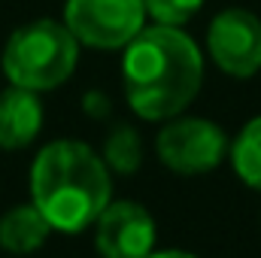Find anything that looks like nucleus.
<instances>
[{
	"label": "nucleus",
	"mask_w": 261,
	"mask_h": 258,
	"mask_svg": "<svg viewBox=\"0 0 261 258\" xmlns=\"http://www.w3.org/2000/svg\"><path fill=\"white\" fill-rule=\"evenodd\" d=\"M125 94L130 110L143 119H173L195 100L203 61L192 37L179 28H143L125 52Z\"/></svg>",
	"instance_id": "f257e3e1"
},
{
	"label": "nucleus",
	"mask_w": 261,
	"mask_h": 258,
	"mask_svg": "<svg viewBox=\"0 0 261 258\" xmlns=\"http://www.w3.org/2000/svg\"><path fill=\"white\" fill-rule=\"evenodd\" d=\"M34 207L46 216L52 231H85L110 203L107 164L76 140L49 143L31 167Z\"/></svg>",
	"instance_id": "f03ea898"
},
{
	"label": "nucleus",
	"mask_w": 261,
	"mask_h": 258,
	"mask_svg": "<svg viewBox=\"0 0 261 258\" xmlns=\"http://www.w3.org/2000/svg\"><path fill=\"white\" fill-rule=\"evenodd\" d=\"M79 43L67 24L31 21L18 28L3 49V73L12 85L28 91L58 88L76 67Z\"/></svg>",
	"instance_id": "7ed1b4c3"
},
{
	"label": "nucleus",
	"mask_w": 261,
	"mask_h": 258,
	"mask_svg": "<svg viewBox=\"0 0 261 258\" xmlns=\"http://www.w3.org/2000/svg\"><path fill=\"white\" fill-rule=\"evenodd\" d=\"M143 0H67L64 24L76 43L94 49H122L143 31Z\"/></svg>",
	"instance_id": "20e7f679"
},
{
	"label": "nucleus",
	"mask_w": 261,
	"mask_h": 258,
	"mask_svg": "<svg viewBox=\"0 0 261 258\" xmlns=\"http://www.w3.org/2000/svg\"><path fill=\"white\" fill-rule=\"evenodd\" d=\"M228 152L222 128L206 119H179L158 134V158L176 173H206Z\"/></svg>",
	"instance_id": "39448f33"
},
{
	"label": "nucleus",
	"mask_w": 261,
	"mask_h": 258,
	"mask_svg": "<svg viewBox=\"0 0 261 258\" xmlns=\"http://www.w3.org/2000/svg\"><path fill=\"white\" fill-rule=\"evenodd\" d=\"M206 46L225 73L252 76L261 70V21L246 9H225L213 18Z\"/></svg>",
	"instance_id": "423d86ee"
},
{
	"label": "nucleus",
	"mask_w": 261,
	"mask_h": 258,
	"mask_svg": "<svg viewBox=\"0 0 261 258\" xmlns=\"http://www.w3.org/2000/svg\"><path fill=\"white\" fill-rule=\"evenodd\" d=\"M155 246V222L134 200L107 203L97 216V252L103 258H146Z\"/></svg>",
	"instance_id": "0eeeda50"
},
{
	"label": "nucleus",
	"mask_w": 261,
	"mask_h": 258,
	"mask_svg": "<svg viewBox=\"0 0 261 258\" xmlns=\"http://www.w3.org/2000/svg\"><path fill=\"white\" fill-rule=\"evenodd\" d=\"M43 125V107L37 91L12 85L0 94V149L28 146Z\"/></svg>",
	"instance_id": "6e6552de"
},
{
	"label": "nucleus",
	"mask_w": 261,
	"mask_h": 258,
	"mask_svg": "<svg viewBox=\"0 0 261 258\" xmlns=\"http://www.w3.org/2000/svg\"><path fill=\"white\" fill-rule=\"evenodd\" d=\"M52 225L46 222V216L28 203V207H15L9 210L3 219H0V246L6 252H15V255H28L34 249H40L49 237Z\"/></svg>",
	"instance_id": "1a4fd4ad"
},
{
	"label": "nucleus",
	"mask_w": 261,
	"mask_h": 258,
	"mask_svg": "<svg viewBox=\"0 0 261 258\" xmlns=\"http://www.w3.org/2000/svg\"><path fill=\"white\" fill-rule=\"evenodd\" d=\"M231 161L237 176L261 192V116L252 119L231 146Z\"/></svg>",
	"instance_id": "9d476101"
},
{
	"label": "nucleus",
	"mask_w": 261,
	"mask_h": 258,
	"mask_svg": "<svg viewBox=\"0 0 261 258\" xmlns=\"http://www.w3.org/2000/svg\"><path fill=\"white\" fill-rule=\"evenodd\" d=\"M140 137L137 131L122 125L110 134L107 140V164L116 170V173H134L140 167Z\"/></svg>",
	"instance_id": "9b49d317"
},
{
	"label": "nucleus",
	"mask_w": 261,
	"mask_h": 258,
	"mask_svg": "<svg viewBox=\"0 0 261 258\" xmlns=\"http://www.w3.org/2000/svg\"><path fill=\"white\" fill-rule=\"evenodd\" d=\"M146 3V12L158 21V24H170V28H179L182 21H189L200 9L203 0H143Z\"/></svg>",
	"instance_id": "f8f14e48"
},
{
	"label": "nucleus",
	"mask_w": 261,
	"mask_h": 258,
	"mask_svg": "<svg viewBox=\"0 0 261 258\" xmlns=\"http://www.w3.org/2000/svg\"><path fill=\"white\" fill-rule=\"evenodd\" d=\"M146 258H197L192 252H176V249H170V252H158V255H146Z\"/></svg>",
	"instance_id": "ddd939ff"
}]
</instances>
